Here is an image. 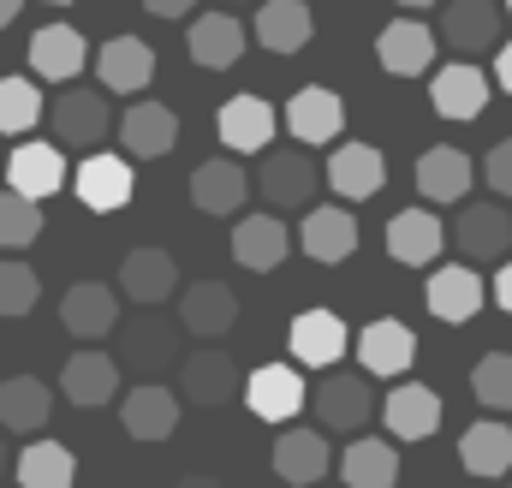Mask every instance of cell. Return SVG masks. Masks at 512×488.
<instances>
[{"label": "cell", "instance_id": "cell-1", "mask_svg": "<svg viewBox=\"0 0 512 488\" xmlns=\"http://www.w3.org/2000/svg\"><path fill=\"white\" fill-rule=\"evenodd\" d=\"M328 185V167L310 161V149H262V167H256V191L274 215L286 209H310V197Z\"/></svg>", "mask_w": 512, "mask_h": 488}, {"label": "cell", "instance_id": "cell-2", "mask_svg": "<svg viewBox=\"0 0 512 488\" xmlns=\"http://www.w3.org/2000/svg\"><path fill=\"white\" fill-rule=\"evenodd\" d=\"M120 286H108V280H78L66 298H60V328L72 334V340H84V346H96V340H108V334H120Z\"/></svg>", "mask_w": 512, "mask_h": 488}, {"label": "cell", "instance_id": "cell-3", "mask_svg": "<svg viewBox=\"0 0 512 488\" xmlns=\"http://www.w3.org/2000/svg\"><path fill=\"white\" fill-rule=\"evenodd\" d=\"M310 405H316V423H322V429H334V435H364L370 417H376V387H370V375H328V381L310 393Z\"/></svg>", "mask_w": 512, "mask_h": 488}, {"label": "cell", "instance_id": "cell-4", "mask_svg": "<svg viewBox=\"0 0 512 488\" xmlns=\"http://www.w3.org/2000/svg\"><path fill=\"white\" fill-rule=\"evenodd\" d=\"M435 48H441V30H429L417 12L382 24V36H376V60H382V72H393V78H423L435 66Z\"/></svg>", "mask_w": 512, "mask_h": 488}, {"label": "cell", "instance_id": "cell-5", "mask_svg": "<svg viewBox=\"0 0 512 488\" xmlns=\"http://www.w3.org/2000/svg\"><path fill=\"white\" fill-rule=\"evenodd\" d=\"M72 185H78V203H84V209H96V215H114V209H126L131 197H137L131 155H102V149H90V155L78 161Z\"/></svg>", "mask_w": 512, "mask_h": 488}, {"label": "cell", "instance_id": "cell-6", "mask_svg": "<svg viewBox=\"0 0 512 488\" xmlns=\"http://www.w3.org/2000/svg\"><path fill=\"white\" fill-rule=\"evenodd\" d=\"M453 244L465 250V262H507L512 250V215L501 197H483V203H465L459 221H453Z\"/></svg>", "mask_w": 512, "mask_h": 488}, {"label": "cell", "instance_id": "cell-7", "mask_svg": "<svg viewBox=\"0 0 512 488\" xmlns=\"http://www.w3.org/2000/svg\"><path fill=\"white\" fill-rule=\"evenodd\" d=\"M120 292H126V304H137V310H161L179 292V262L161 244H137V250H126V262H120Z\"/></svg>", "mask_w": 512, "mask_h": 488}, {"label": "cell", "instance_id": "cell-8", "mask_svg": "<svg viewBox=\"0 0 512 488\" xmlns=\"http://www.w3.org/2000/svg\"><path fill=\"white\" fill-rule=\"evenodd\" d=\"M501 24H507V6H495V0H447V12H441V42L471 60V54H489L495 42H507Z\"/></svg>", "mask_w": 512, "mask_h": 488}, {"label": "cell", "instance_id": "cell-9", "mask_svg": "<svg viewBox=\"0 0 512 488\" xmlns=\"http://www.w3.org/2000/svg\"><path fill=\"white\" fill-rule=\"evenodd\" d=\"M179 340H185V328H173V322H161V316L120 322V364L137 369V375H161V369L185 364V358H179Z\"/></svg>", "mask_w": 512, "mask_h": 488}, {"label": "cell", "instance_id": "cell-10", "mask_svg": "<svg viewBox=\"0 0 512 488\" xmlns=\"http://www.w3.org/2000/svg\"><path fill=\"white\" fill-rule=\"evenodd\" d=\"M185 54H191L197 66H209V72L239 66V60H245V18L227 12V6L191 18V30H185Z\"/></svg>", "mask_w": 512, "mask_h": 488}, {"label": "cell", "instance_id": "cell-11", "mask_svg": "<svg viewBox=\"0 0 512 488\" xmlns=\"http://www.w3.org/2000/svg\"><path fill=\"white\" fill-rule=\"evenodd\" d=\"M179 393H185L191 405H227V399L245 393V375H239V364H233L221 346H203V352H185V364H179Z\"/></svg>", "mask_w": 512, "mask_h": 488}, {"label": "cell", "instance_id": "cell-12", "mask_svg": "<svg viewBox=\"0 0 512 488\" xmlns=\"http://www.w3.org/2000/svg\"><path fill=\"white\" fill-rule=\"evenodd\" d=\"M382 429L393 441H429L441 429V393L423 381H393V393L382 399Z\"/></svg>", "mask_w": 512, "mask_h": 488}, {"label": "cell", "instance_id": "cell-13", "mask_svg": "<svg viewBox=\"0 0 512 488\" xmlns=\"http://www.w3.org/2000/svg\"><path fill=\"white\" fill-rule=\"evenodd\" d=\"M328 471H334V453H328L322 429H280L274 435V477L286 488H316Z\"/></svg>", "mask_w": 512, "mask_h": 488}, {"label": "cell", "instance_id": "cell-14", "mask_svg": "<svg viewBox=\"0 0 512 488\" xmlns=\"http://www.w3.org/2000/svg\"><path fill=\"white\" fill-rule=\"evenodd\" d=\"M483 298H489V286L477 280L471 262H447V268H435L423 280V304H429L435 322H471L483 310Z\"/></svg>", "mask_w": 512, "mask_h": 488}, {"label": "cell", "instance_id": "cell-15", "mask_svg": "<svg viewBox=\"0 0 512 488\" xmlns=\"http://www.w3.org/2000/svg\"><path fill=\"white\" fill-rule=\"evenodd\" d=\"M280 120H286V137H298L304 149H322V143H334V137H340L346 108H340V96H334V90L304 84V90L280 108Z\"/></svg>", "mask_w": 512, "mask_h": 488}, {"label": "cell", "instance_id": "cell-16", "mask_svg": "<svg viewBox=\"0 0 512 488\" xmlns=\"http://www.w3.org/2000/svg\"><path fill=\"white\" fill-rule=\"evenodd\" d=\"M429 108L441 120H477L489 108V72L471 66V60H453L429 78Z\"/></svg>", "mask_w": 512, "mask_h": 488}, {"label": "cell", "instance_id": "cell-17", "mask_svg": "<svg viewBox=\"0 0 512 488\" xmlns=\"http://www.w3.org/2000/svg\"><path fill=\"white\" fill-rule=\"evenodd\" d=\"M233 322H239V298H233L227 280H197V286L179 292V328L185 334L221 340V334H233Z\"/></svg>", "mask_w": 512, "mask_h": 488}, {"label": "cell", "instance_id": "cell-18", "mask_svg": "<svg viewBox=\"0 0 512 488\" xmlns=\"http://www.w3.org/2000/svg\"><path fill=\"white\" fill-rule=\"evenodd\" d=\"M120 423L131 441H167L179 429V393H167L161 381H137L120 393Z\"/></svg>", "mask_w": 512, "mask_h": 488}, {"label": "cell", "instance_id": "cell-19", "mask_svg": "<svg viewBox=\"0 0 512 488\" xmlns=\"http://www.w3.org/2000/svg\"><path fill=\"white\" fill-rule=\"evenodd\" d=\"M441 250H447V227H441L435 209H399L387 221V256L399 268H429Z\"/></svg>", "mask_w": 512, "mask_h": 488}, {"label": "cell", "instance_id": "cell-20", "mask_svg": "<svg viewBox=\"0 0 512 488\" xmlns=\"http://www.w3.org/2000/svg\"><path fill=\"white\" fill-rule=\"evenodd\" d=\"M286 340H292V358L304 369H334L352 346V334H346V322L334 310H298Z\"/></svg>", "mask_w": 512, "mask_h": 488}, {"label": "cell", "instance_id": "cell-21", "mask_svg": "<svg viewBox=\"0 0 512 488\" xmlns=\"http://www.w3.org/2000/svg\"><path fill=\"white\" fill-rule=\"evenodd\" d=\"M120 143L131 161H161L179 149V114L167 102H131L120 120Z\"/></svg>", "mask_w": 512, "mask_h": 488}, {"label": "cell", "instance_id": "cell-22", "mask_svg": "<svg viewBox=\"0 0 512 488\" xmlns=\"http://www.w3.org/2000/svg\"><path fill=\"white\" fill-rule=\"evenodd\" d=\"M286 256H292V233H286V221H280L274 209H268V215H239V227H233V262H239V268L274 274Z\"/></svg>", "mask_w": 512, "mask_h": 488}, {"label": "cell", "instance_id": "cell-23", "mask_svg": "<svg viewBox=\"0 0 512 488\" xmlns=\"http://www.w3.org/2000/svg\"><path fill=\"white\" fill-rule=\"evenodd\" d=\"M280 125L286 120H280L262 96H233V102H221V114H215V131H221V143H227L233 155H256V149H268Z\"/></svg>", "mask_w": 512, "mask_h": 488}, {"label": "cell", "instance_id": "cell-24", "mask_svg": "<svg viewBox=\"0 0 512 488\" xmlns=\"http://www.w3.org/2000/svg\"><path fill=\"white\" fill-rule=\"evenodd\" d=\"M382 185H387L382 149H370V143H340V149L328 155V191H334V197H346V203H370Z\"/></svg>", "mask_w": 512, "mask_h": 488}, {"label": "cell", "instance_id": "cell-25", "mask_svg": "<svg viewBox=\"0 0 512 488\" xmlns=\"http://www.w3.org/2000/svg\"><path fill=\"white\" fill-rule=\"evenodd\" d=\"M54 137H66V149H96L108 137V96L102 90H60V102L48 108Z\"/></svg>", "mask_w": 512, "mask_h": 488}, {"label": "cell", "instance_id": "cell-26", "mask_svg": "<svg viewBox=\"0 0 512 488\" xmlns=\"http://www.w3.org/2000/svg\"><path fill=\"white\" fill-rule=\"evenodd\" d=\"M245 405L262 423H292L304 411V375L292 364H262L256 375H245Z\"/></svg>", "mask_w": 512, "mask_h": 488}, {"label": "cell", "instance_id": "cell-27", "mask_svg": "<svg viewBox=\"0 0 512 488\" xmlns=\"http://www.w3.org/2000/svg\"><path fill=\"white\" fill-rule=\"evenodd\" d=\"M358 364L364 375H405V369L417 364V334L399 322V316H376L364 334H358Z\"/></svg>", "mask_w": 512, "mask_h": 488}, {"label": "cell", "instance_id": "cell-28", "mask_svg": "<svg viewBox=\"0 0 512 488\" xmlns=\"http://www.w3.org/2000/svg\"><path fill=\"white\" fill-rule=\"evenodd\" d=\"M84 66H90V48H84V36L72 24H42L30 36V72L42 84H72Z\"/></svg>", "mask_w": 512, "mask_h": 488}, {"label": "cell", "instance_id": "cell-29", "mask_svg": "<svg viewBox=\"0 0 512 488\" xmlns=\"http://www.w3.org/2000/svg\"><path fill=\"white\" fill-rule=\"evenodd\" d=\"M60 387H66V399H72V405H84V411L114 405V393H120V358H108V352L84 346V352H72V358H66Z\"/></svg>", "mask_w": 512, "mask_h": 488}, {"label": "cell", "instance_id": "cell-30", "mask_svg": "<svg viewBox=\"0 0 512 488\" xmlns=\"http://www.w3.org/2000/svg\"><path fill=\"white\" fill-rule=\"evenodd\" d=\"M96 78H102V90H114V96L149 90V78H155V48L137 42V36L102 42V48H96Z\"/></svg>", "mask_w": 512, "mask_h": 488}, {"label": "cell", "instance_id": "cell-31", "mask_svg": "<svg viewBox=\"0 0 512 488\" xmlns=\"http://www.w3.org/2000/svg\"><path fill=\"white\" fill-rule=\"evenodd\" d=\"M251 173L233 161V155H221V161H203L197 173H191V203L203 209V215H239L245 209V197H251Z\"/></svg>", "mask_w": 512, "mask_h": 488}, {"label": "cell", "instance_id": "cell-32", "mask_svg": "<svg viewBox=\"0 0 512 488\" xmlns=\"http://www.w3.org/2000/svg\"><path fill=\"white\" fill-rule=\"evenodd\" d=\"M298 244H304V256H310V262H346V256L358 250V221H352V209H340V203L304 209Z\"/></svg>", "mask_w": 512, "mask_h": 488}, {"label": "cell", "instance_id": "cell-33", "mask_svg": "<svg viewBox=\"0 0 512 488\" xmlns=\"http://www.w3.org/2000/svg\"><path fill=\"white\" fill-rule=\"evenodd\" d=\"M471 179H477V161L465 155V149H423L417 155V191H423V203H465V191H471Z\"/></svg>", "mask_w": 512, "mask_h": 488}, {"label": "cell", "instance_id": "cell-34", "mask_svg": "<svg viewBox=\"0 0 512 488\" xmlns=\"http://www.w3.org/2000/svg\"><path fill=\"white\" fill-rule=\"evenodd\" d=\"M6 185L12 191H24V197H54L60 185H66V155H60V143H18L12 149V161H6Z\"/></svg>", "mask_w": 512, "mask_h": 488}, {"label": "cell", "instance_id": "cell-35", "mask_svg": "<svg viewBox=\"0 0 512 488\" xmlns=\"http://www.w3.org/2000/svg\"><path fill=\"white\" fill-rule=\"evenodd\" d=\"M48 411H54L48 381H36V375H6L0 381V429L6 435H42Z\"/></svg>", "mask_w": 512, "mask_h": 488}, {"label": "cell", "instance_id": "cell-36", "mask_svg": "<svg viewBox=\"0 0 512 488\" xmlns=\"http://www.w3.org/2000/svg\"><path fill=\"white\" fill-rule=\"evenodd\" d=\"M459 465H465L471 477H483V483L507 477L512 471V423H495V411H489L483 423H471V429L459 435Z\"/></svg>", "mask_w": 512, "mask_h": 488}, {"label": "cell", "instance_id": "cell-37", "mask_svg": "<svg viewBox=\"0 0 512 488\" xmlns=\"http://www.w3.org/2000/svg\"><path fill=\"white\" fill-rule=\"evenodd\" d=\"M340 483L346 488H393L399 483V453H393V435H352L346 453H340Z\"/></svg>", "mask_w": 512, "mask_h": 488}, {"label": "cell", "instance_id": "cell-38", "mask_svg": "<svg viewBox=\"0 0 512 488\" xmlns=\"http://www.w3.org/2000/svg\"><path fill=\"white\" fill-rule=\"evenodd\" d=\"M310 36H316V18L304 0H262L256 6V42L268 54H298Z\"/></svg>", "mask_w": 512, "mask_h": 488}, {"label": "cell", "instance_id": "cell-39", "mask_svg": "<svg viewBox=\"0 0 512 488\" xmlns=\"http://www.w3.org/2000/svg\"><path fill=\"white\" fill-rule=\"evenodd\" d=\"M78 483V459L66 441H48L36 435L24 453H18V488H72Z\"/></svg>", "mask_w": 512, "mask_h": 488}, {"label": "cell", "instance_id": "cell-40", "mask_svg": "<svg viewBox=\"0 0 512 488\" xmlns=\"http://www.w3.org/2000/svg\"><path fill=\"white\" fill-rule=\"evenodd\" d=\"M36 120H48V102H42L36 78H0V131L24 137Z\"/></svg>", "mask_w": 512, "mask_h": 488}, {"label": "cell", "instance_id": "cell-41", "mask_svg": "<svg viewBox=\"0 0 512 488\" xmlns=\"http://www.w3.org/2000/svg\"><path fill=\"white\" fill-rule=\"evenodd\" d=\"M36 239H42V203L6 185L0 191V250H24Z\"/></svg>", "mask_w": 512, "mask_h": 488}, {"label": "cell", "instance_id": "cell-42", "mask_svg": "<svg viewBox=\"0 0 512 488\" xmlns=\"http://www.w3.org/2000/svg\"><path fill=\"white\" fill-rule=\"evenodd\" d=\"M471 393H477V405L483 411H512V352H489V358H477L471 369Z\"/></svg>", "mask_w": 512, "mask_h": 488}, {"label": "cell", "instance_id": "cell-43", "mask_svg": "<svg viewBox=\"0 0 512 488\" xmlns=\"http://www.w3.org/2000/svg\"><path fill=\"white\" fill-rule=\"evenodd\" d=\"M36 298H42L36 268H30V262H18V256H6V262H0V316H30V310H36Z\"/></svg>", "mask_w": 512, "mask_h": 488}, {"label": "cell", "instance_id": "cell-44", "mask_svg": "<svg viewBox=\"0 0 512 488\" xmlns=\"http://www.w3.org/2000/svg\"><path fill=\"white\" fill-rule=\"evenodd\" d=\"M483 179L495 185V197H512V137H507V143H495V149L483 155Z\"/></svg>", "mask_w": 512, "mask_h": 488}, {"label": "cell", "instance_id": "cell-45", "mask_svg": "<svg viewBox=\"0 0 512 488\" xmlns=\"http://www.w3.org/2000/svg\"><path fill=\"white\" fill-rule=\"evenodd\" d=\"M191 6L197 0H143V12H155V18H191Z\"/></svg>", "mask_w": 512, "mask_h": 488}, {"label": "cell", "instance_id": "cell-46", "mask_svg": "<svg viewBox=\"0 0 512 488\" xmlns=\"http://www.w3.org/2000/svg\"><path fill=\"white\" fill-rule=\"evenodd\" d=\"M495 84L512 96V42H501V48H495Z\"/></svg>", "mask_w": 512, "mask_h": 488}, {"label": "cell", "instance_id": "cell-47", "mask_svg": "<svg viewBox=\"0 0 512 488\" xmlns=\"http://www.w3.org/2000/svg\"><path fill=\"white\" fill-rule=\"evenodd\" d=\"M495 304H501V310L512 316V256L501 262V274H495Z\"/></svg>", "mask_w": 512, "mask_h": 488}, {"label": "cell", "instance_id": "cell-48", "mask_svg": "<svg viewBox=\"0 0 512 488\" xmlns=\"http://www.w3.org/2000/svg\"><path fill=\"white\" fill-rule=\"evenodd\" d=\"M173 488H221V477H209V471H191V477H179Z\"/></svg>", "mask_w": 512, "mask_h": 488}, {"label": "cell", "instance_id": "cell-49", "mask_svg": "<svg viewBox=\"0 0 512 488\" xmlns=\"http://www.w3.org/2000/svg\"><path fill=\"white\" fill-rule=\"evenodd\" d=\"M18 6H24V0H0V30H6V24L18 18Z\"/></svg>", "mask_w": 512, "mask_h": 488}, {"label": "cell", "instance_id": "cell-50", "mask_svg": "<svg viewBox=\"0 0 512 488\" xmlns=\"http://www.w3.org/2000/svg\"><path fill=\"white\" fill-rule=\"evenodd\" d=\"M399 6H405V12H429L435 0H399Z\"/></svg>", "mask_w": 512, "mask_h": 488}, {"label": "cell", "instance_id": "cell-51", "mask_svg": "<svg viewBox=\"0 0 512 488\" xmlns=\"http://www.w3.org/2000/svg\"><path fill=\"white\" fill-rule=\"evenodd\" d=\"M6 471H12V465H6V429H0V477H6Z\"/></svg>", "mask_w": 512, "mask_h": 488}, {"label": "cell", "instance_id": "cell-52", "mask_svg": "<svg viewBox=\"0 0 512 488\" xmlns=\"http://www.w3.org/2000/svg\"><path fill=\"white\" fill-rule=\"evenodd\" d=\"M221 6H227V12H233V6H251V0H221Z\"/></svg>", "mask_w": 512, "mask_h": 488}, {"label": "cell", "instance_id": "cell-53", "mask_svg": "<svg viewBox=\"0 0 512 488\" xmlns=\"http://www.w3.org/2000/svg\"><path fill=\"white\" fill-rule=\"evenodd\" d=\"M48 6H72V0H48Z\"/></svg>", "mask_w": 512, "mask_h": 488}, {"label": "cell", "instance_id": "cell-54", "mask_svg": "<svg viewBox=\"0 0 512 488\" xmlns=\"http://www.w3.org/2000/svg\"><path fill=\"white\" fill-rule=\"evenodd\" d=\"M507 18H512V0H507Z\"/></svg>", "mask_w": 512, "mask_h": 488}]
</instances>
